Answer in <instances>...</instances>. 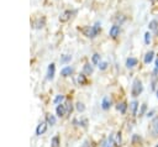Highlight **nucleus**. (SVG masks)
Instances as JSON below:
<instances>
[{"mask_svg": "<svg viewBox=\"0 0 158 147\" xmlns=\"http://www.w3.org/2000/svg\"><path fill=\"white\" fill-rule=\"evenodd\" d=\"M81 32H83L86 37L94 38V37H96V36L101 32V22H100V21H96L93 26H86V27L81 28Z\"/></svg>", "mask_w": 158, "mask_h": 147, "instance_id": "nucleus-1", "label": "nucleus"}, {"mask_svg": "<svg viewBox=\"0 0 158 147\" xmlns=\"http://www.w3.org/2000/svg\"><path fill=\"white\" fill-rule=\"evenodd\" d=\"M142 91H143L142 82H141L139 79H135L133 83H132V89H131V94H132V96H138Z\"/></svg>", "mask_w": 158, "mask_h": 147, "instance_id": "nucleus-2", "label": "nucleus"}, {"mask_svg": "<svg viewBox=\"0 0 158 147\" xmlns=\"http://www.w3.org/2000/svg\"><path fill=\"white\" fill-rule=\"evenodd\" d=\"M75 14H77V10H65L64 12L60 14L59 21H60V22H67V21H69L70 17H72L73 15H75Z\"/></svg>", "mask_w": 158, "mask_h": 147, "instance_id": "nucleus-3", "label": "nucleus"}, {"mask_svg": "<svg viewBox=\"0 0 158 147\" xmlns=\"http://www.w3.org/2000/svg\"><path fill=\"white\" fill-rule=\"evenodd\" d=\"M151 135L152 137H158V116H156L151 122Z\"/></svg>", "mask_w": 158, "mask_h": 147, "instance_id": "nucleus-4", "label": "nucleus"}, {"mask_svg": "<svg viewBox=\"0 0 158 147\" xmlns=\"http://www.w3.org/2000/svg\"><path fill=\"white\" fill-rule=\"evenodd\" d=\"M120 32H121V27H120V25L114 23V25L110 27V30H109V36H110L111 38H116V37L120 35Z\"/></svg>", "mask_w": 158, "mask_h": 147, "instance_id": "nucleus-5", "label": "nucleus"}, {"mask_svg": "<svg viewBox=\"0 0 158 147\" xmlns=\"http://www.w3.org/2000/svg\"><path fill=\"white\" fill-rule=\"evenodd\" d=\"M148 30L152 31L156 36H158V20L157 19H153L148 22Z\"/></svg>", "mask_w": 158, "mask_h": 147, "instance_id": "nucleus-6", "label": "nucleus"}, {"mask_svg": "<svg viewBox=\"0 0 158 147\" xmlns=\"http://www.w3.org/2000/svg\"><path fill=\"white\" fill-rule=\"evenodd\" d=\"M47 126H48L47 122H41V124L37 126V128H36V135H37V136L43 135V133L47 131Z\"/></svg>", "mask_w": 158, "mask_h": 147, "instance_id": "nucleus-7", "label": "nucleus"}, {"mask_svg": "<svg viewBox=\"0 0 158 147\" xmlns=\"http://www.w3.org/2000/svg\"><path fill=\"white\" fill-rule=\"evenodd\" d=\"M114 21H115V23L116 25H122V23H125L126 21H127V17L123 15V14H117L115 17H114Z\"/></svg>", "mask_w": 158, "mask_h": 147, "instance_id": "nucleus-8", "label": "nucleus"}, {"mask_svg": "<svg viewBox=\"0 0 158 147\" xmlns=\"http://www.w3.org/2000/svg\"><path fill=\"white\" fill-rule=\"evenodd\" d=\"M54 72H56V64H54V63H51V64L48 65V70H47V79H48V80H52V79H53Z\"/></svg>", "mask_w": 158, "mask_h": 147, "instance_id": "nucleus-9", "label": "nucleus"}, {"mask_svg": "<svg viewBox=\"0 0 158 147\" xmlns=\"http://www.w3.org/2000/svg\"><path fill=\"white\" fill-rule=\"evenodd\" d=\"M137 63H138V59L135 58V57H128L126 59V67L127 68H133V67L137 65Z\"/></svg>", "mask_w": 158, "mask_h": 147, "instance_id": "nucleus-10", "label": "nucleus"}, {"mask_svg": "<svg viewBox=\"0 0 158 147\" xmlns=\"http://www.w3.org/2000/svg\"><path fill=\"white\" fill-rule=\"evenodd\" d=\"M153 58H154V52H153V51H148V52L144 54V57H143V62H144L146 64H149V63L153 61Z\"/></svg>", "mask_w": 158, "mask_h": 147, "instance_id": "nucleus-11", "label": "nucleus"}, {"mask_svg": "<svg viewBox=\"0 0 158 147\" xmlns=\"http://www.w3.org/2000/svg\"><path fill=\"white\" fill-rule=\"evenodd\" d=\"M56 112H57V115H58L59 117L64 116V115L67 114V110H65L64 104H58V105H57V109H56Z\"/></svg>", "mask_w": 158, "mask_h": 147, "instance_id": "nucleus-12", "label": "nucleus"}, {"mask_svg": "<svg viewBox=\"0 0 158 147\" xmlns=\"http://www.w3.org/2000/svg\"><path fill=\"white\" fill-rule=\"evenodd\" d=\"M73 68L72 67H64V68H62V70H60V74L63 75V77H69V75H72L73 74Z\"/></svg>", "mask_w": 158, "mask_h": 147, "instance_id": "nucleus-13", "label": "nucleus"}, {"mask_svg": "<svg viewBox=\"0 0 158 147\" xmlns=\"http://www.w3.org/2000/svg\"><path fill=\"white\" fill-rule=\"evenodd\" d=\"M75 82H77V84H79V85H84V84H86L85 74H84V73H83V74H78V75H77Z\"/></svg>", "mask_w": 158, "mask_h": 147, "instance_id": "nucleus-14", "label": "nucleus"}, {"mask_svg": "<svg viewBox=\"0 0 158 147\" xmlns=\"http://www.w3.org/2000/svg\"><path fill=\"white\" fill-rule=\"evenodd\" d=\"M44 26V17H40V19H37L36 21H33V27L35 28H42Z\"/></svg>", "mask_w": 158, "mask_h": 147, "instance_id": "nucleus-15", "label": "nucleus"}, {"mask_svg": "<svg viewBox=\"0 0 158 147\" xmlns=\"http://www.w3.org/2000/svg\"><path fill=\"white\" fill-rule=\"evenodd\" d=\"M110 105H111V100H109V98H104L102 99V103H101V107L104 109V110H107L109 107H110Z\"/></svg>", "mask_w": 158, "mask_h": 147, "instance_id": "nucleus-16", "label": "nucleus"}, {"mask_svg": "<svg viewBox=\"0 0 158 147\" xmlns=\"http://www.w3.org/2000/svg\"><path fill=\"white\" fill-rule=\"evenodd\" d=\"M143 40H144V43H146L147 46L151 44V41H152V33H151V31H147V32L144 33Z\"/></svg>", "mask_w": 158, "mask_h": 147, "instance_id": "nucleus-17", "label": "nucleus"}, {"mask_svg": "<svg viewBox=\"0 0 158 147\" xmlns=\"http://www.w3.org/2000/svg\"><path fill=\"white\" fill-rule=\"evenodd\" d=\"M83 72H84V74L90 75V74L93 73V65H90L89 63H86V64L83 67Z\"/></svg>", "mask_w": 158, "mask_h": 147, "instance_id": "nucleus-18", "label": "nucleus"}, {"mask_svg": "<svg viewBox=\"0 0 158 147\" xmlns=\"http://www.w3.org/2000/svg\"><path fill=\"white\" fill-rule=\"evenodd\" d=\"M114 145H115V147H120V146H121V133H120V132H117V133L115 135Z\"/></svg>", "mask_w": 158, "mask_h": 147, "instance_id": "nucleus-19", "label": "nucleus"}, {"mask_svg": "<svg viewBox=\"0 0 158 147\" xmlns=\"http://www.w3.org/2000/svg\"><path fill=\"white\" fill-rule=\"evenodd\" d=\"M72 61V56L70 54H63L62 57H60V63L62 64H65V63H68V62H70Z\"/></svg>", "mask_w": 158, "mask_h": 147, "instance_id": "nucleus-20", "label": "nucleus"}, {"mask_svg": "<svg viewBox=\"0 0 158 147\" xmlns=\"http://www.w3.org/2000/svg\"><path fill=\"white\" fill-rule=\"evenodd\" d=\"M130 106H131V111H132V115H136L137 114V107H138V103L136 101V100H133L131 104H130Z\"/></svg>", "mask_w": 158, "mask_h": 147, "instance_id": "nucleus-21", "label": "nucleus"}, {"mask_svg": "<svg viewBox=\"0 0 158 147\" xmlns=\"http://www.w3.org/2000/svg\"><path fill=\"white\" fill-rule=\"evenodd\" d=\"M46 121H47V124H48V125H51V126H53V125L56 124V117H54L53 115H51V114H48V115H47V117H46Z\"/></svg>", "mask_w": 158, "mask_h": 147, "instance_id": "nucleus-22", "label": "nucleus"}, {"mask_svg": "<svg viewBox=\"0 0 158 147\" xmlns=\"http://www.w3.org/2000/svg\"><path fill=\"white\" fill-rule=\"evenodd\" d=\"M100 59H101V57H100L99 53H94L93 57H91V62H93V64H99V63H100Z\"/></svg>", "mask_w": 158, "mask_h": 147, "instance_id": "nucleus-23", "label": "nucleus"}, {"mask_svg": "<svg viewBox=\"0 0 158 147\" xmlns=\"http://www.w3.org/2000/svg\"><path fill=\"white\" fill-rule=\"evenodd\" d=\"M60 142H59V137L58 136H54L52 138V142H51V147H59Z\"/></svg>", "mask_w": 158, "mask_h": 147, "instance_id": "nucleus-24", "label": "nucleus"}, {"mask_svg": "<svg viewBox=\"0 0 158 147\" xmlns=\"http://www.w3.org/2000/svg\"><path fill=\"white\" fill-rule=\"evenodd\" d=\"M157 85H158V78L156 74H153L152 77V90H157Z\"/></svg>", "mask_w": 158, "mask_h": 147, "instance_id": "nucleus-25", "label": "nucleus"}, {"mask_svg": "<svg viewBox=\"0 0 158 147\" xmlns=\"http://www.w3.org/2000/svg\"><path fill=\"white\" fill-rule=\"evenodd\" d=\"M64 106H65V110H67V114H70V112H72V110H73V106H72V103H70L69 100H67V101L64 103Z\"/></svg>", "mask_w": 158, "mask_h": 147, "instance_id": "nucleus-26", "label": "nucleus"}, {"mask_svg": "<svg viewBox=\"0 0 158 147\" xmlns=\"http://www.w3.org/2000/svg\"><path fill=\"white\" fill-rule=\"evenodd\" d=\"M126 109H127V104L126 103H122V104H118L117 105V110H120L121 114H125L126 112Z\"/></svg>", "mask_w": 158, "mask_h": 147, "instance_id": "nucleus-27", "label": "nucleus"}, {"mask_svg": "<svg viewBox=\"0 0 158 147\" xmlns=\"http://www.w3.org/2000/svg\"><path fill=\"white\" fill-rule=\"evenodd\" d=\"M75 107H77V110H78L79 112H83V111L85 110V106H84V104H83V103H77Z\"/></svg>", "mask_w": 158, "mask_h": 147, "instance_id": "nucleus-28", "label": "nucleus"}, {"mask_svg": "<svg viewBox=\"0 0 158 147\" xmlns=\"http://www.w3.org/2000/svg\"><path fill=\"white\" fill-rule=\"evenodd\" d=\"M141 141H142V138L138 135H133L132 136V143H139Z\"/></svg>", "mask_w": 158, "mask_h": 147, "instance_id": "nucleus-29", "label": "nucleus"}, {"mask_svg": "<svg viewBox=\"0 0 158 147\" xmlns=\"http://www.w3.org/2000/svg\"><path fill=\"white\" fill-rule=\"evenodd\" d=\"M107 65H109L107 62H100V63H99V69H100V70H105V69L107 68Z\"/></svg>", "mask_w": 158, "mask_h": 147, "instance_id": "nucleus-30", "label": "nucleus"}, {"mask_svg": "<svg viewBox=\"0 0 158 147\" xmlns=\"http://www.w3.org/2000/svg\"><path fill=\"white\" fill-rule=\"evenodd\" d=\"M63 100H64V96H63V95H57V96H56V99H54V103L58 105V104H59V103H62Z\"/></svg>", "mask_w": 158, "mask_h": 147, "instance_id": "nucleus-31", "label": "nucleus"}, {"mask_svg": "<svg viewBox=\"0 0 158 147\" xmlns=\"http://www.w3.org/2000/svg\"><path fill=\"white\" fill-rule=\"evenodd\" d=\"M146 110H147V105H146V104H142V105H141V110H139V116L143 115V114L146 112Z\"/></svg>", "mask_w": 158, "mask_h": 147, "instance_id": "nucleus-32", "label": "nucleus"}, {"mask_svg": "<svg viewBox=\"0 0 158 147\" xmlns=\"http://www.w3.org/2000/svg\"><path fill=\"white\" fill-rule=\"evenodd\" d=\"M153 114H154V110H152V111H149V112L147 114V117H151V116H153Z\"/></svg>", "mask_w": 158, "mask_h": 147, "instance_id": "nucleus-33", "label": "nucleus"}, {"mask_svg": "<svg viewBox=\"0 0 158 147\" xmlns=\"http://www.w3.org/2000/svg\"><path fill=\"white\" fill-rule=\"evenodd\" d=\"M154 63H156V67H157V68H158V57H157V58H156V62H154Z\"/></svg>", "mask_w": 158, "mask_h": 147, "instance_id": "nucleus-34", "label": "nucleus"}, {"mask_svg": "<svg viewBox=\"0 0 158 147\" xmlns=\"http://www.w3.org/2000/svg\"><path fill=\"white\" fill-rule=\"evenodd\" d=\"M156 1H157V0H149L151 4H156Z\"/></svg>", "mask_w": 158, "mask_h": 147, "instance_id": "nucleus-35", "label": "nucleus"}, {"mask_svg": "<svg viewBox=\"0 0 158 147\" xmlns=\"http://www.w3.org/2000/svg\"><path fill=\"white\" fill-rule=\"evenodd\" d=\"M156 93H157V98H158V89H157V90H156Z\"/></svg>", "mask_w": 158, "mask_h": 147, "instance_id": "nucleus-36", "label": "nucleus"}, {"mask_svg": "<svg viewBox=\"0 0 158 147\" xmlns=\"http://www.w3.org/2000/svg\"><path fill=\"white\" fill-rule=\"evenodd\" d=\"M156 147H158V143H157V146H156Z\"/></svg>", "mask_w": 158, "mask_h": 147, "instance_id": "nucleus-37", "label": "nucleus"}]
</instances>
